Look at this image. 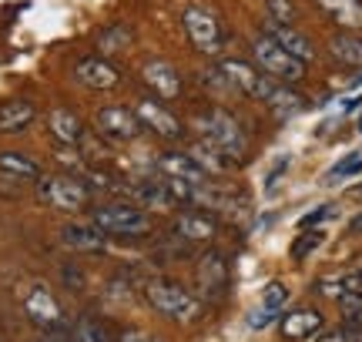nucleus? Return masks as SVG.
<instances>
[{"instance_id":"nucleus-1","label":"nucleus","mask_w":362,"mask_h":342,"mask_svg":"<svg viewBox=\"0 0 362 342\" xmlns=\"http://www.w3.org/2000/svg\"><path fill=\"white\" fill-rule=\"evenodd\" d=\"M218 71L232 81V88L238 94H245V98H252V101L265 105L269 111H275L279 118H288V114H296V111L305 107V98L292 91V84H279V81H272L269 74H262L259 67L248 64V61L225 57V61L218 64Z\"/></svg>"},{"instance_id":"nucleus-2","label":"nucleus","mask_w":362,"mask_h":342,"mask_svg":"<svg viewBox=\"0 0 362 342\" xmlns=\"http://www.w3.org/2000/svg\"><path fill=\"white\" fill-rule=\"evenodd\" d=\"M144 302L155 309L158 316L171 319V322H198L205 316V302L192 295V292L171 282V278H151L144 282Z\"/></svg>"},{"instance_id":"nucleus-3","label":"nucleus","mask_w":362,"mask_h":342,"mask_svg":"<svg viewBox=\"0 0 362 342\" xmlns=\"http://www.w3.org/2000/svg\"><path fill=\"white\" fill-rule=\"evenodd\" d=\"M90 225H98L104 235H117V238H141L155 228L151 211L138 208L134 201H104L98 208H90Z\"/></svg>"},{"instance_id":"nucleus-4","label":"nucleus","mask_w":362,"mask_h":342,"mask_svg":"<svg viewBox=\"0 0 362 342\" xmlns=\"http://www.w3.org/2000/svg\"><path fill=\"white\" fill-rule=\"evenodd\" d=\"M194 124H198L202 138H208L211 145H218L221 151L235 161V165H242V161L248 158V134H245V128H242L238 118L228 114L225 107H208V111H202V114L194 118Z\"/></svg>"},{"instance_id":"nucleus-5","label":"nucleus","mask_w":362,"mask_h":342,"mask_svg":"<svg viewBox=\"0 0 362 342\" xmlns=\"http://www.w3.org/2000/svg\"><path fill=\"white\" fill-rule=\"evenodd\" d=\"M181 27L188 34V44H192L198 54L205 57H218L225 51V40H228V30L221 24V17L211 7H202V4H192L181 13Z\"/></svg>"},{"instance_id":"nucleus-6","label":"nucleus","mask_w":362,"mask_h":342,"mask_svg":"<svg viewBox=\"0 0 362 342\" xmlns=\"http://www.w3.org/2000/svg\"><path fill=\"white\" fill-rule=\"evenodd\" d=\"M252 64L279 84H298L305 78V64L298 57H292L279 40H272L265 30L252 37Z\"/></svg>"},{"instance_id":"nucleus-7","label":"nucleus","mask_w":362,"mask_h":342,"mask_svg":"<svg viewBox=\"0 0 362 342\" xmlns=\"http://www.w3.org/2000/svg\"><path fill=\"white\" fill-rule=\"evenodd\" d=\"M34 195H37L40 205H47L54 211H84L94 191L81 175H54V178H40Z\"/></svg>"},{"instance_id":"nucleus-8","label":"nucleus","mask_w":362,"mask_h":342,"mask_svg":"<svg viewBox=\"0 0 362 342\" xmlns=\"http://www.w3.org/2000/svg\"><path fill=\"white\" fill-rule=\"evenodd\" d=\"M21 305H24L27 322L37 326L40 332H47V336H64V332H71L64 305L54 299L47 285H30V289L24 292V302Z\"/></svg>"},{"instance_id":"nucleus-9","label":"nucleus","mask_w":362,"mask_h":342,"mask_svg":"<svg viewBox=\"0 0 362 342\" xmlns=\"http://www.w3.org/2000/svg\"><path fill=\"white\" fill-rule=\"evenodd\" d=\"M194 282H198V292H202V302H208V305L225 302L228 289H232V265H228V259L218 249H208L198 259Z\"/></svg>"},{"instance_id":"nucleus-10","label":"nucleus","mask_w":362,"mask_h":342,"mask_svg":"<svg viewBox=\"0 0 362 342\" xmlns=\"http://www.w3.org/2000/svg\"><path fill=\"white\" fill-rule=\"evenodd\" d=\"M134 111H138V118H141L144 131H151L155 138L161 141H181L185 138V124L181 118L168 107V101H161L155 94H144L134 101Z\"/></svg>"},{"instance_id":"nucleus-11","label":"nucleus","mask_w":362,"mask_h":342,"mask_svg":"<svg viewBox=\"0 0 362 342\" xmlns=\"http://www.w3.org/2000/svg\"><path fill=\"white\" fill-rule=\"evenodd\" d=\"M94 131L101 134V138H107V141H115V145H131V141L141 138L144 124L134 107L111 105V107H101V111L94 114Z\"/></svg>"},{"instance_id":"nucleus-12","label":"nucleus","mask_w":362,"mask_h":342,"mask_svg":"<svg viewBox=\"0 0 362 342\" xmlns=\"http://www.w3.org/2000/svg\"><path fill=\"white\" fill-rule=\"evenodd\" d=\"M74 81L88 91H115L121 84V67L111 64L104 54H88L74 64Z\"/></svg>"},{"instance_id":"nucleus-13","label":"nucleus","mask_w":362,"mask_h":342,"mask_svg":"<svg viewBox=\"0 0 362 342\" xmlns=\"http://www.w3.org/2000/svg\"><path fill=\"white\" fill-rule=\"evenodd\" d=\"M218 218L211 211H181L171 222V235L178 242H188V245H208L218 238Z\"/></svg>"},{"instance_id":"nucleus-14","label":"nucleus","mask_w":362,"mask_h":342,"mask_svg":"<svg viewBox=\"0 0 362 342\" xmlns=\"http://www.w3.org/2000/svg\"><path fill=\"white\" fill-rule=\"evenodd\" d=\"M141 81L148 84V91L161 98V101H178L181 91H185V81H181L178 67L171 61H161V57H151L141 64Z\"/></svg>"},{"instance_id":"nucleus-15","label":"nucleus","mask_w":362,"mask_h":342,"mask_svg":"<svg viewBox=\"0 0 362 342\" xmlns=\"http://www.w3.org/2000/svg\"><path fill=\"white\" fill-rule=\"evenodd\" d=\"M128 198L138 205V208L144 211H161V215H168V211H175L181 205L178 198H175V191H171V184L161 178V182H155V178H141V182H131L128 184Z\"/></svg>"},{"instance_id":"nucleus-16","label":"nucleus","mask_w":362,"mask_h":342,"mask_svg":"<svg viewBox=\"0 0 362 342\" xmlns=\"http://www.w3.org/2000/svg\"><path fill=\"white\" fill-rule=\"evenodd\" d=\"M155 171L161 178H178V182H208V175L188 151H165L155 158Z\"/></svg>"},{"instance_id":"nucleus-17","label":"nucleus","mask_w":362,"mask_h":342,"mask_svg":"<svg viewBox=\"0 0 362 342\" xmlns=\"http://www.w3.org/2000/svg\"><path fill=\"white\" fill-rule=\"evenodd\" d=\"M312 292H319L325 299H336V302H342L346 295H356V292H362V265L339 269V272H329V276L315 278Z\"/></svg>"},{"instance_id":"nucleus-18","label":"nucleus","mask_w":362,"mask_h":342,"mask_svg":"<svg viewBox=\"0 0 362 342\" xmlns=\"http://www.w3.org/2000/svg\"><path fill=\"white\" fill-rule=\"evenodd\" d=\"M265 34H269L272 40H279L285 51L292 54V57H298L302 64H312L315 61V47H312V40L298 30L296 24H282V20H265Z\"/></svg>"},{"instance_id":"nucleus-19","label":"nucleus","mask_w":362,"mask_h":342,"mask_svg":"<svg viewBox=\"0 0 362 342\" xmlns=\"http://www.w3.org/2000/svg\"><path fill=\"white\" fill-rule=\"evenodd\" d=\"M47 134H51L57 145H84V138H88V128H84V121L74 114V111H67V107H54L51 114H47Z\"/></svg>"},{"instance_id":"nucleus-20","label":"nucleus","mask_w":362,"mask_h":342,"mask_svg":"<svg viewBox=\"0 0 362 342\" xmlns=\"http://www.w3.org/2000/svg\"><path fill=\"white\" fill-rule=\"evenodd\" d=\"M61 242H64L71 252H88V255H101L104 245H107V235H104L98 225L90 222H74L61 228Z\"/></svg>"},{"instance_id":"nucleus-21","label":"nucleus","mask_w":362,"mask_h":342,"mask_svg":"<svg viewBox=\"0 0 362 342\" xmlns=\"http://www.w3.org/2000/svg\"><path fill=\"white\" fill-rule=\"evenodd\" d=\"M312 4L339 30H362V0H312Z\"/></svg>"},{"instance_id":"nucleus-22","label":"nucleus","mask_w":362,"mask_h":342,"mask_svg":"<svg viewBox=\"0 0 362 342\" xmlns=\"http://www.w3.org/2000/svg\"><path fill=\"white\" fill-rule=\"evenodd\" d=\"M322 326H325V319L319 309H296V312L282 316V336L292 342L315 339L322 332Z\"/></svg>"},{"instance_id":"nucleus-23","label":"nucleus","mask_w":362,"mask_h":342,"mask_svg":"<svg viewBox=\"0 0 362 342\" xmlns=\"http://www.w3.org/2000/svg\"><path fill=\"white\" fill-rule=\"evenodd\" d=\"M188 155H192L202 168L211 175V178H225V175H232L238 165H235L225 151H221L218 145H211L208 138H198V141H192V148H188Z\"/></svg>"},{"instance_id":"nucleus-24","label":"nucleus","mask_w":362,"mask_h":342,"mask_svg":"<svg viewBox=\"0 0 362 342\" xmlns=\"http://www.w3.org/2000/svg\"><path fill=\"white\" fill-rule=\"evenodd\" d=\"M37 118V107L30 105L27 98H11L0 105V134H21L27 131Z\"/></svg>"},{"instance_id":"nucleus-25","label":"nucleus","mask_w":362,"mask_h":342,"mask_svg":"<svg viewBox=\"0 0 362 342\" xmlns=\"http://www.w3.org/2000/svg\"><path fill=\"white\" fill-rule=\"evenodd\" d=\"M329 57L342 67H362V34L359 30H336L329 37Z\"/></svg>"},{"instance_id":"nucleus-26","label":"nucleus","mask_w":362,"mask_h":342,"mask_svg":"<svg viewBox=\"0 0 362 342\" xmlns=\"http://www.w3.org/2000/svg\"><path fill=\"white\" fill-rule=\"evenodd\" d=\"M285 299H288V289H285L282 282H269V285H265V292H262V305L255 309V312H252L248 326H252V329H265L272 319L282 312Z\"/></svg>"},{"instance_id":"nucleus-27","label":"nucleus","mask_w":362,"mask_h":342,"mask_svg":"<svg viewBox=\"0 0 362 342\" xmlns=\"http://www.w3.org/2000/svg\"><path fill=\"white\" fill-rule=\"evenodd\" d=\"M0 175L13 178V182H37L40 165L34 158L21 155V151H0Z\"/></svg>"},{"instance_id":"nucleus-28","label":"nucleus","mask_w":362,"mask_h":342,"mask_svg":"<svg viewBox=\"0 0 362 342\" xmlns=\"http://www.w3.org/2000/svg\"><path fill=\"white\" fill-rule=\"evenodd\" d=\"M131 40H134V30H131V24H107L101 34H98V54L111 57V54L128 51Z\"/></svg>"},{"instance_id":"nucleus-29","label":"nucleus","mask_w":362,"mask_h":342,"mask_svg":"<svg viewBox=\"0 0 362 342\" xmlns=\"http://www.w3.org/2000/svg\"><path fill=\"white\" fill-rule=\"evenodd\" d=\"M71 332H74L78 342H117V332L111 329L107 322H101V319H94V316H81Z\"/></svg>"},{"instance_id":"nucleus-30","label":"nucleus","mask_w":362,"mask_h":342,"mask_svg":"<svg viewBox=\"0 0 362 342\" xmlns=\"http://www.w3.org/2000/svg\"><path fill=\"white\" fill-rule=\"evenodd\" d=\"M81 178L88 182L90 191H104V195H128V184H131V182H124V178H117V175L101 171V168H88Z\"/></svg>"},{"instance_id":"nucleus-31","label":"nucleus","mask_w":362,"mask_h":342,"mask_svg":"<svg viewBox=\"0 0 362 342\" xmlns=\"http://www.w3.org/2000/svg\"><path fill=\"white\" fill-rule=\"evenodd\" d=\"M54 161L64 165L71 175H84V171H88L84 168V155L78 151V145H57L54 148Z\"/></svg>"},{"instance_id":"nucleus-32","label":"nucleus","mask_w":362,"mask_h":342,"mask_svg":"<svg viewBox=\"0 0 362 342\" xmlns=\"http://www.w3.org/2000/svg\"><path fill=\"white\" fill-rule=\"evenodd\" d=\"M359 171H362V155H349V158L336 161L332 168L325 171V182L336 184V182H342V178H352V175H359Z\"/></svg>"},{"instance_id":"nucleus-33","label":"nucleus","mask_w":362,"mask_h":342,"mask_svg":"<svg viewBox=\"0 0 362 342\" xmlns=\"http://www.w3.org/2000/svg\"><path fill=\"white\" fill-rule=\"evenodd\" d=\"M272 20H282V24H296L298 20V7L296 0H262Z\"/></svg>"},{"instance_id":"nucleus-34","label":"nucleus","mask_w":362,"mask_h":342,"mask_svg":"<svg viewBox=\"0 0 362 342\" xmlns=\"http://www.w3.org/2000/svg\"><path fill=\"white\" fill-rule=\"evenodd\" d=\"M322 242H325V232H319V228H315V232H305V235H298L296 245H292V259H296V262H302V259H305L309 252L319 249Z\"/></svg>"},{"instance_id":"nucleus-35","label":"nucleus","mask_w":362,"mask_h":342,"mask_svg":"<svg viewBox=\"0 0 362 342\" xmlns=\"http://www.w3.org/2000/svg\"><path fill=\"white\" fill-rule=\"evenodd\" d=\"M315 342H362V329H356V326H349V322H342L339 329L319 332Z\"/></svg>"},{"instance_id":"nucleus-36","label":"nucleus","mask_w":362,"mask_h":342,"mask_svg":"<svg viewBox=\"0 0 362 342\" xmlns=\"http://www.w3.org/2000/svg\"><path fill=\"white\" fill-rule=\"evenodd\" d=\"M339 309H342V322H349V326L362 329V292L346 295V299L339 302Z\"/></svg>"},{"instance_id":"nucleus-37","label":"nucleus","mask_w":362,"mask_h":342,"mask_svg":"<svg viewBox=\"0 0 362 342\" xmlns=\"http://www.w3.org/2000/svg\"><path fill=\"white\" fill-rule=\"evenodd\" d=\"M117 342H161V339L144 329H121L117 332Z\"/></svg>"},{"instance_id":"nucleus-38","label":"nucleus","mask_w":362,"mask_h":342,"mask_svg":"<svg viewBox=\"0 0 362 342\" xmlns=\"http://www.w3.org/2000/svg\"><path fill=\"white\" fill-rule=\"evenodd\" d=\"M332 215V208L329 205H322V208H315V211H309V215H302V228H309V225H315V222H322V218H329Z\"/></svg>"},{"instance_id":"nucleus-39","label":"nucleus","mask_w":362,"mask_h":342,"mask_svg":"<svg viewBox=\"0 0 362 342\" xmlns=\"http://www.w3.org/2000/svg\"><path fill=\"white\" fill-rule=\"evenodd\" d=\"M61 276H64V282L67 285H84V272H81V269H71V265H64V269H61Z\"/></svg>"},{"instance_id":"nucleus-40","label":"nucleus","mask_w":362,"mask_h":342,"mask_svg":"<svg viewBox=\"0 0 362 342\" xmlns=\"http://www.w3.org/2000/svg\"><path fill=\"white\" fill-rule=\"evenodd\" d=\"M349 232L352 235H362V215H356V218L349 222Z\"/></svg>"},{"instance_id":"nucleus-41","label":"nucleus","mask_w":362,"mask_h":342,"mask_svg":"<svg viewBox=\"0 0 362 342\" xmlns=\"http://www.w3.org/2000/svg\"><path fill=\"white\" fill-rule=\"evenodd\" d=\"M352 84H356V88H362V74H359V78H356V81H352Z\"/></svg>"},{"instance_id":"nucleus-42","label":"nucleus","mask_w":362,"mask_h":342,"mask_svg":"<svg viewBox=\"0 0 362 342\" xmlns=\"http://www.w3.org/2000/svg\"><path fill=\"white\" fill-rule=\"evenodd\" d=\"M44 342H61V339H44Z\"/></svg>"},{"instance_id":"nucleus-43","label":"nucleus","mask_w":362,"mask_h":342,"mask_svg":"<svg viewBox=\"0 0 362 342\" xmlns=\"http://www.w3.org/2000/svg\"><path fill=\"white\" fill-rule=\"evenodd\" d=\"M359 131H362V118H359Z\"/></svg>"}]
</instances>
